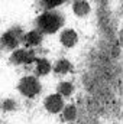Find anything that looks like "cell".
<instances>
[{
	"instance_id": "6da1fadb",
	"label": "cell",
	"mask_w": 123,
	"mask_h": 124,
	"mask_svg": "<svg viewBox=\"0 0 123 124\" xmlns=\"http://www.w3.org/2000/svg\"><path fill=\"white\" fill-rule=\"evenodd\" d=\"M38 25H39V29L45 33H54L57 32L62 25V17L58 13H52V12H48V13H44L39 19H38Z\"/></svg>"
},
{
	"instance_id": "7a4b0ae2",
	"label": "cell",
	"mask_w": 123,
	"mask_h": 124,
	"mask_svg": "<svg viewBox=\"0 0 123 124\" xmlns=\"http://www.w3.org/2000/svg\"><path fill=\"white\" fill-rule=\"evenodd\" d=\"M19 90H20V93L23 94V95L32 98V97H35L36 94L41 91V87H39V82L36 81V78H33V77H26V78H23V79L20 81Z\"/></svg>"
},
{
	"instance_id": "3957f363",
	"label": "cell",
	"mask_w": 123,
	"mask_h": 124,
	"mask_svg": "<svg viewBox=\"0 0 123 124\" xmlns=\"http://www.w3.org/2000/svg\"><path fill=\"white\" fill-rule=\"evenodd\" d=\"M45 107L49 113H60L61 108L64 107L62 98L60 94H52L45 100Z\"/></svg>"
},
{
	"instance_id": "277c9868",
	"label": "cell",
	"mask_w": 123,
	"mask_h": 124,
	"mask_svg": "<svg viewBox=\"0 0 123 124\" xmlns=\"http://www.w3.org/2000/svg\"><path fill=\"white\" fill-rule=\"evenodd\" d=\"M12 61L15 63H29V62L35 61L33 52H28L25 49H19L12 55Z\"/></svg>"
},
{
	"instance_id": "5b68a950",
	"label": "cell",
	"mask_w": 123,
	"mask_h": 124,
	"mask_svg": "<svg viewBox=\"0 0 123 124\" xmlns=\"http://www.w3.org/2000/svg\"><path fill=\"white\" fill-rule=\"evenodd\" d=\"M61 42L64 46H67V48H71V46H74L75 45V42H77V33L74 31H71V29H68V31H64L61 35Z\"/></svg>"
},
{
	"instance_id": "8992f818",
	"label": "cell",
	"mask_w": 123,
	"mask_h": 124,
	"mask_svg": "<svg viewBox=\"0 0 123 124\" xmlns=\"http://www.w3.org/2000/svg\"><path fill=\"white\" fill-rule=\"evenodd\" d=\"M23 40H25V43H26L28 46H35V45L41 43L42 36H41V33H39V32L32 31V32H29V33H26V35H25Z\"/></svg>"
},
{
	"instance_id": "52a82bcc",
	"label": "cell",
	"mask_w": 123,
	"mask_h": 124,
	"mask_svg": "<svg viewBox=\"0 0 123 124\" xmlns=\"http://www.w3.org/2000/svg\"><path fill=\"white\" fill-rule=\"evenodd\" d=\"M74 12L78 16H84V15H87L90 12V6H88V3L86 0H77L74 3Z\"/></svg>"
},
{
	"instance_id": "ba28073f",
	"label": "cell",
	"mask_w": 123,
	"mask_h": 124,
	"mask_svg": "<svg viewBox=\"0 0 123 124\" xmlns=\"http://www.w3.org/2000/svg\"><path fill=\"white\" fill-rule=\"evenodd\" d=\"M1 42H3V45H4L6 48L13 49V48H16V45H18V38L15 36V33L7 32V33H4V35L1 36Z\"/></svg>"
},
{
	"instance_id": "9c48e42d",
	"label": "cell",
	"mask_w": 123,
	"mask_h": 124,
	"mask_svg": "<svg viewBox=\"0 0 123 124\" xmlns=\"http://www.w3.org/2000/svg\"><path fill=\"white\" fill-rule=\"evenodd\" d=\"M51 71V65L46 59H36V72L39 75H45Z\"/></svg>"
},
{
	"instance_id": "30bf717a",
	"label": "cell",
	"mask_w": 123,
	"mask_h": 124,
	"mask_svg": "<svg viewBox=\"0 0 123 124\" xmlns=\"http://www.w3.org/2000/svg\"><path fill=\"white\" fill-rule=\"evenodd\" d=\"M71 63L67 61V59H60L55 65V72L57 74H67L68 71H71Z\"/></svg>"
},
{
	"instance_id": "8fae6325",
	"label": "cell",
	"mask_w": 123,
	"mask_h": 124,
	"mask_svg": "<svg viewBox=\"0 0 123 124\" xmlns=\"http://www.w3.org/2000/svg\"><path fill=\"white\" fill-rule=\"evenodd\" d=\"M77 116V110L74 105H67L64 108V118L65 120H74Z\"/></svg>"
},
{
	"instance_id": "7c38bea8",
	"label": "cell",
	"mask_w": 123,
	"mask_h": 124,
	"mask_svg": "<svg viewBox=\"0 0 123 124\" xmlns=\"http://www.w3.org/2000/svg\"><path fill=\"white\" fill-rule=\"evenodd\" d=\"M58 91H60L61 95L68 97L70 94L72 93V85H71L70 82H61V84H60V87H58Z\"/></svg>"
},
{
	"instance_id": "4fadbf2b",
	"label": "cell",
	"mask_w": 123,
	"mask_h": 124,
	"mask_svg": "<svg viewBox=\"0 0 123 124\" xmlns=\"http://www.w3.org/2000/svg\"><path fill=\"white\" fill-rule=\"evenodd\" d=\"M64 1H65V0H42V4H44L45 7H48V9H52V7H55V6H60Z\"/></svg>"
},
{
	"instance_id": "5bb4252c",
	"label": "cell",
	"mask_w": 123,
	"mask_h": 124,
	"mask_svg": "<svg viewBox=\"0 0 123 124\" xmlns=\"http://www.w3.org/2000/svg\"><path fill=\"white\" fill-rule=\"evenodd\" d=\"M16 107V102H13V101H10V100H6L4 102H3V108L4 110H13Z\"/></svg>"
},
{
	"instance_id": "9a60e30c",
	"label": "cell",
	"mask_w": 123,
	"mask_h": 124,
	"mask_svg": "<svg viewBox=\"0 0 123 124\" xmlns=\"http://www.w3.org/2000/svg\"><path fill=\"white\" fill-rule=\"evenodd\" d=\"M120 40H122V45H123V29H122V32H120Z\"/></svg>"
}]
</instances>
